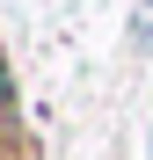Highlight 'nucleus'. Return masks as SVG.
I'll use <instances>...</instances> for the list:
<instances>
[{
	"mask_svg": "<svg viewBox=\"0 0 153 160\" xmlns=\"http://www.w3.org/2000/svg\"><path fill=\"white\" fill-rule=\"evenodd\" d=\"M139 44L153 51V0H139Z\"/></svg>",
	"mask_w": 153,
	"mask_h": 160,
	"instance_id": "obj_1",
	"label": "nucleus"
},
{
	"mask_svg": "<svg viewBox=\"0 0 153 160\" xmlns=\"http://www.w3.org/2000/svg\"><path fill=\"white\" fill-rule=\"evenodd\" d=\"M0 109H15V80H8V66H0Z\"/></svg>",
	"mask_w": 153,
	"mask_h": 160,
	"instance_id": "obj_2",
	"label": "nucleus"
}]
</instances>
